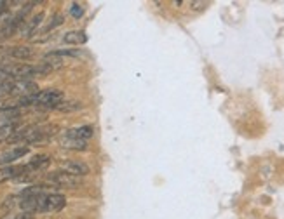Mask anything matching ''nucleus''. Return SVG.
<instances>
[{
	"instance_id": "16",
	"label": "nucleus",
	"mask_w": 284,
	"mask_h": 219,
	"mask_svg": "<svg viewBox=\"0 0 284 219\" xmlns=\"http://www.w3.org/2000/svg\"><path fill=\"white\" fill-rule=\"evenodd\" d=\"M79 108H81V103H77V101H63L56 110H58V111H74V110H79Z\"/></svg>"
},
{
	"instance_id": "10",
	"label": "nucleus",
	"mask_w": 284,
	"mask_h": 219,
	"mask_svg": "<svg viewBox=\"0 0 284 219\" xmlns=\"http://www.w3.org/2000/svg\"><path fill=\"white\" fill-rule=\"evenodd\" d=\"M68 136H72V138L79 139V141H85L87 143L89 139L92 138V134H94V129H92V125H81V127H74V129H68V131H65Z\"/></svg>"
},
{
	"instance_id": "7",
	"label": "nucleus",
	"mask_w": 284,
	"mask_h": 219,
	"mask_svg": "<svg viewBox=\"0 0 284 219\" xmlns=\"http://www.w3.org/2000/svg\"><path fill=\"white\" fill-rule=\"evenodd\" d=\"M61 171L68 172V174H72V176L84 178L85 174H89V165L84 164L82 160H67L61 164Z\"/></svg>"
},
{
	"instance_id": "13",
	"label": "nucleus",
	"mask_w": 284,
	"mask_h": 219,
	"mask_svg": "<svg viewBox=\"0 0 284 219\" xmlns=\"http://www.w3.org/2000/svg\"><path fill=\"white\" fill-rule=\"evenodd\" d=\"M19 174H23V165L16 167V165H4L0 167V182H5L9 179H16Z\"/></svg>"
},
{
	"instance_id": "17",
	"label": "nucleus",
	"mask_w": 284,
	"mask_h": 219,
	"mask_svg": "<svg viewBox=\"0 0 284 219\" xmlns=\"http://www.w3.org/2000/svg\"><path fill=\"white\" fill-rule=\"evenodd\" d=\"M11 18H12V14L7 11V9H0V33H2V30L9 25Z\"/></svg>"
},
{
	"instance_id": "9",
	"label": "nucleus",
	"mask_w": 284,
	"mask_h": 219,
	"mask_svg": "<svg viewBox=\"0 0 284 219\" xmlns=\"http://www.w3.org/2000/svg\"><path fill=\"white\" fill-rule=\"evenodd\" d=\"M59 145H61L63 148H67V150H81V151L87 150V143L79 141V139L68 136L67 132H63V134L59 136Z\"/></svg>"
},
{
	"instance_id": "8",
	"label": "nucleus",
	"mask_w": 284,
	"mask_h": 219,
	"mask_svg": "<svg viewBox=\"0 0 284 219\" xmlns=\"http://www.w3.org/2000/svg\"><path fill=\"white\" fill-rule=\"evenodd\" d=\"M42 21H44V12H37L32 19H26V21L23 23V26L19 28V35L25 36V38L32 36L35 32H37L39 26L42 25Z\"/></svg>"
},
{
	"instance_id": "15",
	"label": "nucleus",
	"mask_w": 284,
	"mask_h": 219,
	"mask_svg": "<svg viewBox=\"0 0 284 219\" xmlns=\"http://www.w3.org/2000/svg\"><path fill=\"white\" fill-rule=\"evenodd\" d=\"M63 21H65V18H63V14H54L51 18V23H47V26H45L44 30H42V35H45L47 32H51V30H54L56 26L63 25Z\"/></svg>"
},
{
	"instance_id": "3",
	"label": "nucleus",
	"mask_w": 284,
	"mask_h": 219,
	"mask_svg": "<svg viewBox=\"0 0 284 219\" xmlns=\"http://www.w3.org/2000/svg\"><path fill=\"white\" fill-rule=\"evenodd\" d=\"M39 87L35 82L32 80H12V87H11V98L18 99L23 96H30V94H37Z\"/></svg>"
},
{
	"instance_id": "20",
	"label": "nucleus",
	"mask_w": 284,
	"mask_h": 219,
	"mask_svg": "<svg viewBox=\"0 0 284 219\" xmlns=\"http://www.w3.org/2000/svg\"><path fill=\"white\" fill-rule=\"evenodd\" d=\"M5 5H9V2H5V0H0V9H5Z\"/></svg>"
},
{
	"instance_id": "1",
	"label": "nucleus",
	"mask_w": 284,
	"mask_h": 219,
	"mask_svg": "<svg viewBox=\"0 0 284 219\" xmlns=\"http://www.w3.org/2000/svg\"><path fill=\"white\" fill-rule=\"evenodd\" d=\"M45 181H47L49 184H52V186L70 188V190L79 188L82 184V178H79V176H72V174H68V172H65V171L51 172V174H47Z\"/></svg>"
},
{
	"instance_id": "11",
	"label": "nucleus",
	"mask_w": 284,
	"mask_h": 219,
	"mask_svg": "<svg viewBox=\"0 0 284 219\" xmlns=\"http://www.w3.org/2000/svg\"><path fill=\"white\" fill-rule=\"evenodd\" d=\"M63 42L70 45H84L87 42V35L82 30H74V32H68L63 35Z\"/></svg>"
},
{
	"instance_id": "5",
	"label": "nucleus",
	"mask_w": 284,
	"mask_h": 219,
	"mask_svg": "<svg viewBox=\"0 0 284 219\" xmlns=\"http://www.w3.org/2000/svg\"><path fill=\"white\" fill-rule=\"evenodd\" d=\"M30 151L28 146H12L9 150H5L4 153H0V167H4V165H11L12 162L19 160L21 157H25L26 153Z\"/></svg>"
},
{
	"instance_id": "2",
	"label": "nucleus",
	"mask_w": 284,
	"mask_h": 219,
	"mask_svg": "<svg viewBox=\"0 0 284 219\" xmlns=\"http://www.w3.org/2000/svg\"><path fill=\"white\" fill-rule=\"evenodd\" d=\"M65 99V94L58 89H45V91H39L37 98H35V106L37 108H58Z\"/></svg>"
},
{
	"instance_id": "4",
	"label": "nucleus",
	"mask_w": 284,
	"mask_h": 219,
	"mask_svg": "<svg viewBox=\"0 0 284 219\" xmlns=\"http://www.w3.org/2000/svg\"><path fill=\"white\" fill-rule=\"evenodd\" d=\"M67 205V198L65 195L59 193H45L44 200L41 205V212H58Z\"/></svg>"
},
{
	"instance_id": "19",
	"label": "nucleus",
	"mask_w": 284,
	"mask_h": 219,
	"mask_svg": "<svg viewBox=\"0 0 284 219\" xmlns=\"http://www.w3.org/2000/svg\"><path fill=\"white\" fill-rule=\"evenodd\" d=\"M34 214H28V212H21V214H14V216H5L4 219H32Z\"/></svg>"
},
{
	"instance_id": "14",
	"label": "nucleus",
	"mask_w": 284,
	"mask_h": 219,
	"mask_svg": "<svg viewBox=\"0 0 284 219\" xmlns=\"http://www.w3.org/2000/svg\"><path fill=\"white\" fill-rule=\"evenodd\" d=\"M19 127H21L19 122H4V124H0V143L9 141L11 136L14 134Z\"/></svg>"
},
{
	"instance_id": "6",
	"label": "nucleus",
	"mask_w": 284,
	"mask_h": 219,
	"mask_svg": "<svg viewBox=\"0 0 284 219\" xmlns=\"http://www.w3.org/2000/svg\"><path fill=\"white\" fill-rule=\"evenodd\" d=\"M51 164V158L47 155H35L32 160L28 162L26 165H23V172H28V174H35L41 171H45Z\"/></svg>"
},
{
	"instance_id": "12",
	"label": "nucleus",
	"mask_w": 284,
	"mask_h": 219,
	"mask_svg": "<svg viewBox=\"0 0 284 219\" xmlns=\"http://www.w3.org/2000/svg\"><path fill=\"white\" fill-rule=\"evenodd\" d=\"M7 56L12 59H30L34 56V49L26 47V45H16L7 51Z\"/></svg>"
},
{
	"instance_id": "18",
	"label": "nucleus",
	"mask_w": 284,
	"mask_h": 219,
	"mask_svg": "<svg viewBox=\"0 0 284 219\" xmlns=\"http://www.w3.org/2000/svg\"><path fill=\"white\" fill-rule=\"evenodd\" d=\"M70 12L75 19H79V18H82V14H84V7H82L81 4H72Z\"/></svg>"
}]
</instances>
